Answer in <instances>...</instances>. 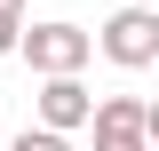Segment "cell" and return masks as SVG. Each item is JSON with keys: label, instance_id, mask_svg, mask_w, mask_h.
<instances>
[{"label": "cell", "instance_id": "1", "mask_svg": "<svg viewBox=\"0 0 159 151\" xmlns=\"http://www.w3.org/2000/svg\"><path fill=\"white\" fill-rule=\"evenodd\" d=\"M88 48H96L103 64H119V72H151L159 64V8H111V16L88 32Z\"/></svg>", "mask_w": 159, "mask_h": 151}, {"label": "cell", "instance_id": "7", "mask_svg": "<svg viewBox=\"0 0 159 151\" xmlns=\"http://www.w3.org/2000/svg\"><path fill=\"white\" fill-rule=\"evenodd\" d=\"M127 8H159V0H127Z\"/></svg>", "mask_w": 159, "mask_h": 151}, {"label": "cell", "instance_id": "3", "mask_svg": "<svg viewBox=\"0 0 159 151\" xmlns=\"http://www.w3.org/2000/svg\"><path fill=\"white\" fill-rule=\"evenodd\" d=\"M88 127H96V151H151L159 143V112L143 95H96Z\"/></svg>", "mask_w": 159, "mask_h": 151}, {"label": "cell", "instance_id": "4", "mask_svg": "<svg viewBox=\"0 0 159 151\" xmlns=\"http://www.w3.org/2000/svg\"><path fill=\"white\" fill-rule=\"evenodd\" d=\"M88 112H96L88 80H40V95H32V127L40 135H64V143L88 127Z\"/></svg>", "mask_w": 159, "mask_h": 151}, {"label": "cell", "instance_id": "2", "mask_svg": "<svg viewBox=\"0 0 159 151\" xmlns=\"http://www.w3.org/2000/svg\"><path fill=\"white\" fill-rule=\"evenodd\" d=\"M16 56L32 64L40 80H80L96 48H88V32H80V24H64V16H48V24H24V32H16Z\"/></svg>", "mask_w": 159, "mask_h": 151}, {"label": "cell", "instance_id": "5", "mask_svg": "<svg viewBox=\"0 0 159 151\" xmlns=\"http://www.w3.org/2000/svg\"><path fill=\"white\" fill-rule=\"evenodd\" d=\"M16 32H24V0H0V56H16Z\"/></svg>", "mask_w": 159, "mask_h": 151}, {"label": "cell", "instance_id": "6", "mask_svg": "<svg viewBox=\"0 0 159 151\" xmlns=\"http://www.w3.org/2000/svg\"><path fill=\"white\" fill-rule=\"evenodd\" d=\"M8 151H72V143H64V135H40V127H24V135H16Z\"/></svg>", "mask_w": 159, "mask_h": 151}]
</instances>
